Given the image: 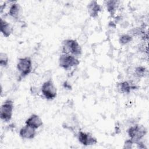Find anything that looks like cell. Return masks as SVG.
<instances>
[{
  "mask_svg": "<svg viewBox=\"0 0 149 149\" xmlns=\"http://www.w3.org/2000/svg\"><path fill=\"white\" fill-rule=\"evenodd\" d=\"M62 52L63 54H70L77 58L82 54V49L76 40L65 39L62 42Z\"/></svg>",
  "mask_w": 149,
  "mask_h": 149,
  "instance_id": "6da1fadb",
  "label": "cell"
},
{
  "mask_svg": "<svg viewBox=\"0 0 149 149\" xmlns=\"http://www.w3.org/2000/svg\"><path fill=\"white\" fill-rule=\"evenodd\" d=\"M147 130L146 127L141 125L134 124L130 126L127 130V133L134 144H136L137 142L143 140L146 134H147Z\"/></svg>",
  "mask_w": 149,
  "mask_h": 149,
  "instance_id": "7a4b0ae2",
  "label": "cell"
},
{
  "mask_svg": "<svg viewBox=\"0 0 149 149\" xmlns=\"http://www.w3.org/2000/svg\"><path fill=\"white\" fill-rule=\"evenodd\" d=\"M16 68L20 77L24 78L28 76L33 69V63L31 58L29 56L19 58L16 64Z\"/></svg>",
  "mask_w": 149,
  "mask_h": 149,
  "instance_id": "3957f363",
  "label": "cell"
},
{
  "mask_svg": "<svg viewBox=\"0 0 149 149\" xmlns=\"http://www.w3.org/2000/svg\"><path fill=\"white\" fill-rule=\"evenodd\" d=\"M58 63L61 68L68 70L77 66L80 63V61L78 58L74 56L62 53L59 57Z\"/></svg>",
  "mask_w": 149,
  "mask_h": 149,
  "instance_id": "277c9868",
  "label": "cell"
},
{
  "mask_svg": "<svg viewBox=\"0 0 149 149\" xmlns=\"http://www.w3.org/2000/svg\"><path fill=\"white\" fill-rule=\"evenodd\" d=\"M41 92L43 97L47 100H52L57 96V89L53 81L49 79L41 86Z\"/></svg>",
  "mask_w": 149,
  "mask_h": 149,
  "instance_id": "5b68a950",
  "label": "cell"
},
{
  "mask_svg": "<svg viewBox=\"0 0 149 149\" xmlns=\"http://www.w3.org/2000/svg\"><path fill=\"white\" fill-rule=\"evenodd\" d=\"M14 109L13 101L10 99L5 100L1 106L0 118L5 122L10 121L12 118Z\"/></svg>",
  "mask_w": 149,
  "mask_h": 149,
  "instance_id": "8992f818",
  "label": "cell"
},
{
  "mask_svg": "<svg viewBox=\"0 0 149 149\" xmlns=\"http://www.w3.org/2000/svg\"><path fill=\"white\" fill-rule=\"evenodd\" d=\"M77 139L79 143L84 146H93L97 143V139L91 133L83 131H79L77 133Z\"/></svg>",
  "mask_w": 149,
  "mask_h": 149,
  "instance_id": "52a82bcc",
  "label": "cell"
},
{
  "mask_svg": "<svg viewBox=\"0 0 149 149\" xmlns=\"http://www.w3.org/2000/svg\"><path fill=\"white\" fill-rule=\"evenodd\" d=\"M23 10L20 5L17 2H13L10 6L8 15L15 20L20 19Z\"/></svg>",
  "mask_w": 149,
  "mask_h": 149,
  "instance_id": "ba28073f",
  "label": "cell"
},
{
  "mask_svg": "<svg viewBox=\"0 0 149 149\" xmlns=\"http://www.w3.org/2000/svg\"><path fill=\"white\" fill-rule=\"evenodd\" d=\"M36 135V129L25 125L19 130V136L23 139L31 140L33 139Z\"/></svg>",
  "mask_w": 149,
  "mask_h": 149,
  "instance_id": "9c48e42d",
  "label": "cell"
},
{
  "mask_svg": "<svg viewBox=\"0 0 149 149\" xmlns=\"http://www.w3.org/2000/svg\"><path fill=\"white\" fill-rule=\"evenodd\" d=\"M25 125L37 130V129L42 126V125H43V122L39 115L33 113L26 119L25 122Z\"/></svg>",
  "mask_w": 149,
  "mask_h": 149,
  "instance_id": "30bf717a",
  "label": "cell"
},
{
  "mask_svg": "<svg viewBox=\"0 0 149 149\" xmlns=\"http://www.w3.org/2000/svg\"><path fill=\"white\" fill-rule=\"evenodd\" d=\"M117 88L120 93L128 94L132 90H135L137 88V86L135 84H133L130 81H123L117 84Z\"/></svg>",
  "mask_w": 149,
  "mask_h": 149,
  "instance_id": "8fae6325",
  "label": "cell"
},
{
  "mask_svg": "<svg viewBox=\"0 0 149 149\" xmlns=\"http://www.w3.org/2000/svg\"><path fill=\"white\" fill-rule=\"evenodd\" d=\"M87 11L88 15L91 17L95 18L101 11V5L96 1H90L87 5Z\"/></svg>",
  "mask_w": 149,
  "mask_h": 149,
  "instance_id": "7c38bea8",
  "label": "cell"
},
{
  "mask_svg": "<svg viewBox=\"0 0 149 149\" xmlns=\"http://www.w3.org/2000/svg\"><path fill=\"white\" fill-rule=\"evenodd\" d=\"M0 24L1 33L5 37H9L13 32V27L9 23L6 22L5 20H3L2 18H1Z\"/></svg>",
  "mask_w": 149,
  "mask_h": 149,
  "instance_id": "4fadbf2b",
  "label": "cell"
},
{
  "mask_svg": "<svg viewBox=\"0 0 149 149\" xmlns=\"http://www.w3.org/2000/svg\"><path fill=\"white\" fill-rule=\"evenodd\" d=\"M119 2L118 1L109 0L106 1V6L107 10L112 16L115 15L117 9L118 8L119 5Z\"/></svg>",
  "mask_w": 149,
  "mask_h": 149,
  "instance_id": "5bb4252c",
  "label": "cell"
},
{
  "mask_svg": "<svg viewBox=\"0 0 149 149\" xmlns=\"http://www.w3.org/2000/svg\"><path fill=\"white\" fill-rule=\"evenodd\" d=\"M133 40V37L130 34H124L120 36L119 38V42L121 45H126L130 42H131Z\"/></svg>",
  "mask_w": 149,
  "mask_h": 149,
  "instance_id": "9a60e30c",
  "label": "cell"
},
{
  "mask_svg": "<svg viewBox=\"0 0 149 149\" xmlns=\"http://www.w3.org/2000/svg\"><path fill=\"white\" fill-rule=\"evenodd\" d=\"M146 72V68L144 66H139L135 68L134 69V76L137 77H142L144 76Z\"/></svg>",
  "mask_w": 149,
  "mask_h": 149,
  "instance_id": "2e32d148",
  "label": "cell"
},
{
  "mask_svg": "<svg viewBox=\"0 0 149 149\" xmlns=\"http://www.w3.org/2000/svg\"><path fill=\"white\" fill-rule=\"evenodd\" d=\"M9 63V58L6 54L1 52L0 54V65L2 67H6Z\"/></svg>",
  "mask_w": 149,
  "mask_h": 149,
  "instance_id": "e0dca14e",
  "label": "cell"
},
{
  "mask_svg": "<svg viewBox=\"0 0 149 149\" xmlns=\"http://www.w3.org/2000/svg\"><path fill=\"white\" fill-rule=\"evenodd\" d=\"M134 143L130 139H128L125 141L124 145H123V148H132L133 147V145Z\"/></svg>",
  "mask_w": 149,
  "mask_h": 149,
  "instance_id": "ac0fdd59",
  "label": "cell"
},
{
  "mask_svg": "<svg viewBox=\"0 0 149 149\" xmlns=\"http://www.w3.org/2000/svg\"><path fill=\"white\" fill-rule=\"evenodd\" d=\"M63 86H64L65 88H68V89H70V88H71V87H70V84H69V83H68L66 81L64 82V83H63Z\"/></svg>",
  "mask_w": 149,
  "mask_h": 149,
  "instance_id": "d6986e66",
  "label": "cell"
}]
</instances>
